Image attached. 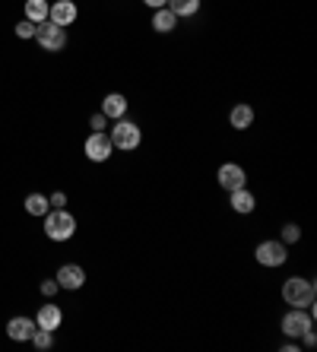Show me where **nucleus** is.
<instances>
[{"label": "nucleus", "instance_id": "1", "mask_svg": "<svg viewBox=\"0 0 317 352\" xmlns=\"http://www.w3.org/2000/svg\"><path fill=\"white\" fill-rule=\"evenodd\" d=\"M314 295H317V286L314 279H305V276H289L283 283V302L292 305V308H314Z\"/></svg>", "mask_w": 317, "mask_h": 352}, {"label": "nucleus", "instance_id": "2", "mask_svg": "<svg viewBox=\"0 0 317 352\" xmlns=\"http://www.w3.org/2000/svg\"><path fill=\"white\" fill-rule=\"evenodd\" d=\"M108 137H111V146L121 149V153H131V149H137L140 143H143V131H140V124L127 121V118H118Z\"/></svg>", "mask_w": 317, "mask_h": 352}, {"label": "nucleus", "instance_id": "3", "mask_svg": "<svg viewBox=\"0 0 317 352\" xmlns=\"http://www.w3.org/2000/svg\"><path fill=\"white\" fill-rule=\"evenodd\" d=\"M45 235L51 241H70L76 235V219L67 210H48L45 213Z\"/></svg>", "mask_w": 317, "mask_h": 352}, {"label": "nucleus", "instance_id": "4", "mask_svg": "<svg viewBox=\"0 0 317 352\" xmlns=\"http://www.w3.org/2000/svg\"><path fill=\"white\" fill-rule=\"evenodd\" d=\"M35 41L41 45V51L57 54V51H64V45H67V29L51 23V19H45V23H39V29H35Z\"/></svg>", "mask_w": 317, "mask_h": 352}, {"label": "nucleus", "instance_id": "5", "mask_svg": "<svg viewBox=\"0 0 317 352\" xmlns=\"http://www.w3.org/2000/svg\"><path fill=\"white\" fill-rule=\"evenodd\" d=\"M83 153H86L89 162H108L114 153L111 137H108L105 131H92L89 137H86V143H83Z\"/></svg>", "mask_w": 317, "mask_h": 352}, {"label": "nucleus", "instance_id": "6", "mask_svg": "<svg viewBox=\"0 0 317 352\" xmlns=\"http://www.w3.org/2000/svg\"><path fill=\"white\" fill-rule=\"evenodd\" d=\"M254 257H257V263L261 267H283L285 261H289V251H285L283 241H273V238H267V241H261L257 245V251H254Z\"/></svg>", "mask_w": 317, "mask_h": 352}, {"label": "nucleus", "instance_id": "7", "mask_svg": "<svg viewBox=\"0 0 317 352\" xmlns=\"http://www.w3.org/2000/svg\"><path fill=\"white\" fill-rule=\"evenodd\" d=\"M279 327H283V333L289 336V340H298L305 330L314 327V314H311L308 308H292V311L283 318V324H279Z\"/></svg>", "mask_w": 317, "mask_h": 352}, {"label": "nucleus", "instance_id": "8", "mask_svg": "<svg viewBox=\"0 0 317 352\" xmlns=\"http://www.w3.org/2000/svg\"><path fill=\"white\" fill-rule=\"evenodd\" d=\"M216 181H219L222 190H238V188H248V175H244V168L238 162H222L219 172H216Z\"/></svg>", "mask_w": 317, "mask_h": 352}, {"label": "nucleus", "instance_id": "9", "mask_svg": "<svg viewBox=\"0 0 317 352\" xmlns=\"http://www.w3.org/2000/svg\"><path fill=\"white\" fill-rule=\"evenodd\" d=\"M57 286L67 289V292H76V289L86 286V270H83L80 263H64L61 270H57Z\"/></svg>", "mask_w": 317, "mask_h": 352}, {"label": "nucleus", "instance_id": "10", "mask_svg": "<svg viewBox=\"0 0 317 352\" xmlns=\"http://www.w3.org/2000/svg\"><path fill=\"white\" fill-rule=\"evenodd\" d=\"M76 16H80V10H76V3L74 0H54L48 7V19L51 23H57V25H74L76 23Z\"/></svg>", "mask_w": 317, "mask_h": 352}, {"label": "nucleus", "instance_id": "11", "mask_svg": "<svg viewBox=\"0 0 317 352\" xmlns=\"http://www.w3.org/2000/svg\"><path fill=\"white\" fill-rule=\"evenodd\" d=\"M61 320H64V311H61L54 302H45V305L39 308V314H35V327H41V330H57V327H61Z\"/></svg>", "mask_w": 317, "mask_h": 352}, {"label": "nucleus", "instance_id": "12", "mask_svg": "<svg viewBox=\"0 0 317 352\" xmlns=\"http://www.w3.org/2000/svg\"><path fill=\"white\" fill-rule=\"evenodd\" d=\"M32 333H35V320L32 318H10L7 320V336L10 340L25 343V340H32Z\"/></svg>", "mask_w": 317, "mask_h": 352}, {"label": "nucleus", "instance_id": "13", "mask_svg": "<svg viewBox=\"0 0 317 352\" xmlns=\"http://www.w3.org/2000/svg\"><path fill=\"white\" fill-rule=\"evenodd\" d=\"M102 115L111 118V121L124 118V115H127V98H124L121 92H108V96L102 98Z\"/></svg>", "mask_w": 317, "mask_h": 352}, {"label": "nucleus", "instance_id": "14", "mask_svg": "<svg viewBox=\"0 0 317 352\" xmlns=\"http://www.w3.org/2000/svg\"><path fill=\"white\" fill-rule=\"evenodd\" d=\"M228 124H232L235 131H248V127L254 124V108L248 105V102L232 105V111H228Z\"/></svg>", "mask_w": 317, "mask_h": 352}, {"label": "nucleus", "instance_id": "15", "mask_svg": "<svg viewBox=\"0 0 317 352\" xmlns=\"http://www.w3.org/2000/svg\"><path fill=\"white\" fill-rule=\"evenodd\" d=\"M232 210L235 213H241V216H248V213H254V206H257V200H254V194L248 188H238V190H232Z\"/></svg>", "mask_w": 317, "mask_h": 352}, {"label": "nucleus", "instance_id": "16", "mask_svg": "<svg viewBox=\"0 0 317 352\" xmlns=\"http://www.w3.org/2000/svg\"><path fill=\"white\" fill-rule=\"evenodd\" d=\"M175 25H178V16H175L168 7H159L153 13V29H155V32L168 35V32H175Z\"/></svg>", "mask_w": 317, "mask_h": 352}, {"label": "nucleus", "instance_id": "17", "mask_svg": "<svg viewBox=\"0 0 317 352\" xmlns=\"http://www.w3.org/2000/svg\"><path fill=\"white\" fill-rule=\"evenodd\" d=\"M48 0H25V19H32V23H45L48 19Z\"/></svg>", "mask_w": 317, "mask_h": 352}, {"label": "nucleus", "instance_id": "18", "mask_svg": "<svg viewBox=\"0 0 317 352\" xmlns=\"http://www.w3.org/2000/svg\"><path fill=\"white\" fill-rule=\"evenodd\" d=\"M165 7L175 13V16H197V10H200V0H168Z\"/></svg>", "mask_w": 317, "mask_h": 352}, {"label": "nucleus", "instance_id": "19", "mask_svg": "<svg viewBox=\"0 0 317 352\" xmlns=\"http://www.w3.org/2000/svg\"><path fill=\"white\" fill-rule=\"evenodd\" d=\"M51 210V204H48V197L45 194H29L25 197V213L29 216H45Z\"/></svg>", "mask_w": 317, "mask_h": 352}, {"label": "nucleus", "instance_id": "20", "mask_svg": "<svg viewBox=\"0 0 317 352\" xmlns=\"http://www.w3.org/2000/svg\"><path fill=\"white\" fill-rule=\"evenodd\" d=\"M32 343H35V349H51L54 346V330H41V327H35V333H32Z\"/></svg>", "mask_w": 317, "mask_h": 352}, {"label": "nucleus", "instance_id": "21", "mask_svg": "<svg viewBox=\"0 0 317 352\" xmlns=\"http://www.w3.org/2000/svg\"><path fill=\"white\" fill-rule=\"evenodd\" d=\"M298 238H301L298 226H295V222H285V226H283V238H279V241H283V245H295Z\"/></svg>", "mask_w": 317, "mask_h": 352}, {"label": "nucleus", "instance_id": "22", "mask_svg": "<svg viewBox=\"0 0 317 352\" xmlns=\"http://www.w3.org/2000/svg\"><path fill=\"white\" fill-rule=\"evenodd\" d=\"M35 29H39V23H32V19H19L17 23V38H35Z\"/></svg>", "mask_w": 317, "mask_h": 352}, {"label": "nucleus", "instance_id": "23", "mask_svg": "<svg viewBox=\"0 0 317 352\" xmlns=\"http://www.w3.org/2000/svg\"><path fill=\"white\" fill-rule=\"evenodd\" d=\"M48 204L54 206V210H64V204H67V194H64V190H54V194L48 197Z\"/></svg>", "mask_w": 317, "mask_h": 352}, {"label": "nucleus", "instance_id": "24", "mask_svg": "<svg viewBox=\"0 0 317 352\" xmlns=\"http://www.w3.org/2000/svg\"><path fill=\"white\" fill-rule=\"evenodd\" d=\"M57 279H45V283H41V295H45V298H51V295H57Z\"/></svg>", "mask_w": 317, "mask_h": 352}, {"label": "nucleus", "instance_id": "25", "mask_svg": "<svg viewBox=\"0 0 317 352\" xmlns=\"http://www.w3.org/2000/svg\"><path fill=\"white\" fill-rule=\"evenodd\" d=\"M105 124H108V118L102 115V111H98V115H92V118H89V127H92V131H105Z\"/></svg>", "mask_w": 317, "mask_h": 352}, {"label": "nucleus", "instance_id": "26", "mask_svg": "<svg viewBox=\"0 0 317 352\" xmlns=\"http://www.w3.org/2000/svg\"><path fill=\"white\" fill-rule=\"evenodd\" d=\"M283 352H301V343L298 340H289V343H283Z\"/></svg>", "mask_w": 317, "mask_h": 352}, {"label": "nucleus", "instance_id": "27", "mask_svg": "<svg viewBox=\"0 0 317 352\" xmlns=\"http://www.w3.org/2000/svg\"><path fill=\"white\" fill-rule=\"evenodd\" d=\"M143 3H146V7H153V10H159V7H165L168 0H143Z\"/></svg>", "mask_w": 317, "mask_h": 352}]
</instances>
